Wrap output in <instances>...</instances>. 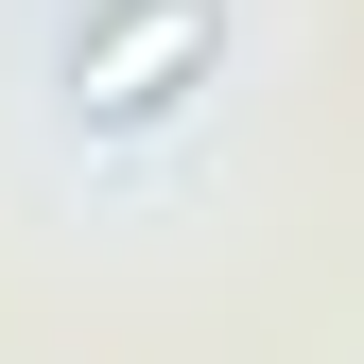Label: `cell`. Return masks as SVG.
Segmentation results:
<instances>
[{
	"mask_svg": "<svg viewBox=\"0 0 364 364\" xmlns=\"http://www.w3.org/2000/svg\"><path fill=\"white\" fill-rule=\"evenodd\" d=\"M208 53H225V0H87L70 53H53V87H70V122L139 139V122H173L208 87Z\"/></svg>",
	"mask_w": 364,
	"mask_h": 364,
	"instance_id": "6da1fadb",
	"label": "cell"
}]
</instances>
